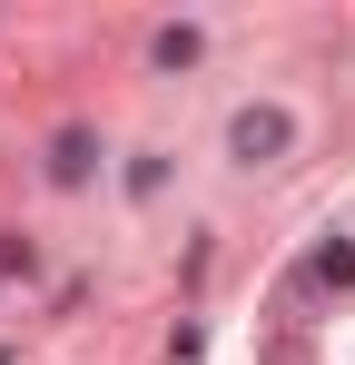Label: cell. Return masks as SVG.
<instances>
[{
  "instance_id": "obj_1",
  "label": "cell",
  "mask_w": 355,
  "mask_h": 365,
  "mask_svg": "<svg viewBox=\"0 0 355 365\" xmlns=\"http://www.w3.org/2000/svg\"><path fill=\"white\" fill-rule=\"evenodd\" d=\"M237 158H277V148H287V109H237Z\"/></svg>"
},
{
  "instance_id": "obj_2",
  "label": "cell",
  "mask_w": 355,
  "mask_h": 365,
  "mask_svg": "<svg viewBox=\"0 0 355 365\" xmlns=\"http://www.w3.org/2000/svg\"><path fill=\"white\" fill-rule=\"evenodd\" d=\"M306 277H336V287H346V277H355V247H346V237H326L316 257H306Z\"/></svg>"
}]
</instances>
